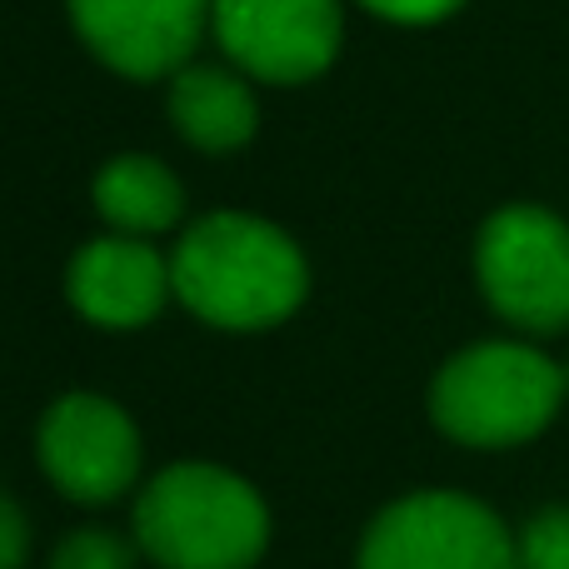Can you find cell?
<instances>
[{
    "instance_id": "6da1fadb",
    "label": "cell",
    "mask_w": 569,
    "mask_h": 569,
    "mask_svg": "<svg viewBox=\"0 0 569 569\" xmlns=\"http://www.w3.org/2000/svg\"><path fill=\"white\" fill-rule=\"evenodd\" d=\"M176 300L230 335L284 325L310 295V260L280 226L246 210L200 216L170 250Z\"/></svg>"
},
{
    "instance_id": "7a4b0ae2",
    "label": "cell",
    "mask_w": 569,
    "mask_h": 569,
    "mask_svg": "<svg viewBox=\"0 0 569 569\" xmlns=\"http://www.w3.org/2000/svg\"><path fill=\"white\" fill-rule=\"evenodd\" d=\"M130 535L160 569H256L270 550V505L226 465L176 460L136 490Z\"/></svg>"
},
{
    "instance_id": "3957f363",
    "label": "cell",
    "mask_w": 569,
    "mask_h": 569,
    "mask_svg": "<svg viewBox=\"0 0 569 569\" xmlns=\"http://www.w3.org/2000/svg\"><path fill=\"white\" fill-rule=\"evenodd\" d=\"M569 375L520 340H480L455 350L430 380V420L470 450H510L550 430Z\"/></svg>"
},
{
    "instance_id": "277c9868",
    "label": "cell",
    "mask_w": 569,
    "mask_h": 569,
    "mask_svg": "<svg viewBox=\"0 0 569 569\" xmlns=\"http://www.w3.org/2000/svg\"><path fill=\"white\" fill-rule=\"evenodd\" d=\"M475 280L505 325L569 330V226L545 206H505L475 236Z\"/></svg>"
},
{
    "instance_id": "5b68a950",
    "label": "cell",
    "mask_w": 569,
    "mask_h": 569,
    "mask_svg": "<svg viewBox=\"0 0 569 569\" xmlns=\"http://www.w3.org/2000/svg\"><path fill=\"white\" fill-rule=\"evenodd\" d=\"M355 569H515V530L465 490H410L365 525Z\"/></svg>"
},
{
    "instance_id": "8992f818",
    "label": "cell",
    "mask_w": 569,
    "mask_h": 569,
    "mask_svg": "<svg viewBox=\"0 0 569 569\" xmlns=\"http://www.w3.org/2000/svg\"><path fill=\"white\" fill-rule=\"evenodd\" d=\"M36 460L40 475L66 495L70 505H116L120 495L140 490L146 445L140 430L110 395L70 390L46 405L36 425Z\"/></svg>"
},
{
    "instance_id": "52a82bcc",
    "label": "cell",
    "mask_w": 569,
    "mask_h": 569,
    "mask_svg": "<svg viewBox=\"0 0 569 569\" xmlns=\"http://www.w3.org/2000/svg\"><path fill=\"white\" fill-rule=\"evenodd\" d=\"M210 30L240 76L305 86L340 56L345 10L340 0H216Z\"/></svg>"
},
{
    "instance_id": "ba28073f",
    "label": "cell",
    "mask_w": 569,
    "mask_h": 569,
    "mask_svg": "<svg viewBox=\"0 0 569 569\" xmlns=\"http://www.w3.org/2000/svg\"><path fill=\"white\" fill-rule=\"evenodd\" d=\"M216 0H66L86 50L126 80H170L190 66Z\"/></svg>"
},
{
    "instance_id": "9c48e42d",
    "label": "cell",
    "mask_w": 569,
    "mask_h": 569,
    "mask_svg": "<svg viewBox=\"0 0 569 569\" xmlns=\"http://www.w3.org/2000/svg\"><path fill=\"white\" fill-rule=\"evenodd\" d=\"M170 295V260L136 236H96L66 266V300L100 330H140L166 310Z\"/></svg>"
},
{
    "instance_id": "30bf717a",
    "label": "cell",
    "mask_w": 569,
    "mask_h": 569,
    "mask_svg": "<svg viewBox=\"0 0 569 569\" xmlns=\"http://www.w3.org/2000/svg\"><path fill=\"white\" fill-rule=\"evenodd\" d=\"M170 126L200 156H236L260 130V100L240 70L226 66H186L170 76Z\"/></svg>"
},
{
    "instance_id": "8fae6325",
    "label": "cell",
    "mask_w": 569,
    "mask_h": 569,
    "mask_svg": "<svg viewBox=\"0 0 569 569\" xmlns=\"http://www.w3.org/2000/svg\"><path fill=\"white\" fill-rule=\"evenodd\" d=\"M90 200H96V216L116 236H136V240L166 236L186 216V190H180L176 170L156 156H140V150L106 160L96 170Z\"/></svg>"
},
{
    "instance_id": "7c38bea8",
    "label": "cell",
    "mask_w": 569,
    "mask_h": 569,
    "mask_svg": "<svg viewBox=\"0 0 569 569\" xmlns=\"http://www.w3.org/2000/svg\"><path fill=\"white\" fill-rule=\"evenodd\" d=\"M136 535H120L110 525H80V530L60 535L50 550V569H140Z\"/></svg>"
},
{
    "instance_id": "4fadbf2b",
    "label": "cell",
    "mask_w": 569,
    "mask_h": 569,
    "mask_svg": "<svg viewBox=\"0 0 569 569\" xmlns=\"http://www.w3.org/2000/svg\"><path fill=\"white\" fill-rule=\"evenodd\" d=\"M515 569H569V505H550L515 530Z\"/></svg>"
},
{
    "instance_id": "5bb4252c",
    "label": "cell",
    "mask_w": 569,
    "mask_h": 569,
    "mask_svg": "<svg viewBox=\"0 0 569 569\" xmlns=\"http://www.w3.org/2000/svg\"><path fill=\"white\" fill-rule=\"evenodd\" d=\"M30 560V515L10 490H0V569H26Z\"/></svg>"
},
{
    "instance_id": "9a60e30c",
    "label": "cell",
    "mask_w": 569,
    "mask_h": 569,
    "mask_svg": "<svg viewBox=\"0 0 569 569\" xmlns=\"http://www.w3.org/2000/svg\"><path fill=\"white\" fill-rule=\"evenodd\" d=\"M370 16L395 20V26H435V20L455 16L465 0H360Z\"/></svg>"
},
{
    "instance_id": "2e32d148",
    "label": "cell",
    "mask_w": 569,
    "mask_h": 569,
    "mask_svg": "<svg viewBox=\"0 0 569 569\" xmlns=\"http://www.w3.org/2000/svg\"><path fill=\"white\" fill-rule=\"evenodd\" d=\"M565 375H569V370H565Z\"/></svg>"
}]
</instances>
